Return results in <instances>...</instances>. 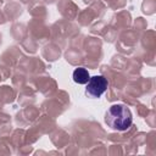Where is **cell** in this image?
<instances>
[{
    "label": "cell",
    "mask_w": 156,
    "mask_h": 156,
    "mask_svg": "<svg viewBox=\"0 0 156 156\" xmlns=\"http://www.w3.org/2000/svg\"><path fill=\"white\" fill-rule=\"evenodd\" d=\"M108 82L104 76L90 77L85 85V95L90 99H99L107 89Z\"/></svg>",
    "instance_id": "7a4b0ae2"
},
{
    "label": "cell",
    "mask_w": 156,
    "mask_h": 156,
    "mask_svg": "<svg viewBox=\"0 0 156 156\" xmlns=\"http://www.w3.org/2000/svg\"><path fill=\"white\" fill-rule=\"evenodd\" d=\"M89 78H90L89 72L83 67H78L73 71V80L78 84H87Z\"/></svg>",
    "instance_id": "3957f363"
},
{
    "label": "cell",
    "mask_w": 156,
    "mask_h": 156,
    "mask_svg": "<svg viewBox=\"0 0 156 156\" xmlns=\"http://www.w3.org/2000/svg\"><path fill=\"white\" fill-rule=\"evenodd\" d=\"M133 122L130 110L123 104L112 105L105 113V123L112 129L117 132L127 130Z\"/></svg>",
    "instance_id": "6da1fadb"
}]
</instances>
